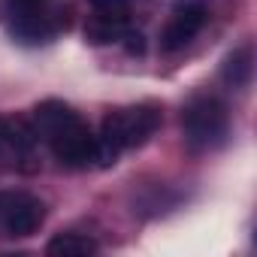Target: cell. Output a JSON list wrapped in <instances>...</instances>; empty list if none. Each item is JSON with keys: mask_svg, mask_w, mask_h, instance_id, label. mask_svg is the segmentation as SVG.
Masks as SVG:
<instances>
[{"mask_svg": "<svg viewBox=\"0 0 257 257\" xmlns=\"http://www.w3.org/2000/svg\"><path fill=\"white\" fill-rule=\"evenodd\" d=\"M34 4H46V0H16V7H34Z\"/></svg>", "mask_w": 257, "mask_h": 257, "instance_id": "13", "label": "cell"}, {"mask_svg": "<svg viewBox=\"0 0 257 257\" xmlns=\"http://www.w3.org/2000/svg\"><path fill=\"white\" fill-rule=\"evenodd\" d=\"M37 131L34 124L16 115H0V149L13 158H31L37 149Z\"/></svg>", "mask_w": 257, "mask_h": 257, "instance_id": "7", "label": "cell"}, {"mask_svg": "<svg viewBox=\"0 0 257 257\" xmlns=\"http://www.w3.org/2000/svg\"><path fill=\"white\" fill-rule=\"evenodd\" d=\"M161 121H164V112L158 103H137V106L112 109L100 124V134L94 137V167L97 170L115 167L127 149L146 146L161 127Z\"/></svg>", "mask_w": 257, "mask_h": 257, "instance_id": "2", "label": "cell"}, {"mask_svg": "<svg viewBox=\"0 0 257 257\" xmlns=\"http://www.w3.org/2000/svg\"><path fill=\"white\" fill-rule=\"evenodd\" d=\"M61 31V22L58 16L46 13L43 4H34V7H19L16 16H13V25H10V34L25 43V46H43L49 40H55Z\"/></svg>", "mask_w": 257, "mask_h": 257, "instance_id": "6", "label": "cell"}, {"mask_svg": "<svg viewBox=\"0 0 257 257\" xmlns=\"http://www.w3.org/2000/svg\"><path fill=\"white\" fill-rule=\"evenodd\" d=\"M49 257H88L97 254V242L85 233H58L46 245Z\"/></svg>", "mask_w": 257, "mask_h": 257, "instance_id": "10", "label": "cell"}, {"mask_svg": "<svg viewBox=\"0 0 257 257\" xmlns=\"http://www.w3.org/2000/svg\"><path fill=\"white\" fill-rule=\"evenodd\" d=\"M131 31V25H127V13L121 16H112V13H97L88 28H85V37L88 43L94 46H106V43H121V37Z\"/></svg>", "mask_w": 257, "mask_h": 257, "instance_id": "9", "label": "cell"}, {"mask_svg": "<svg viewBox=\"0 0 257 257\" xmlns=\"http://www.w3.org/2000/svg\"><path fill=\"white\" fill-rule=\"evenodd\" d=\"M121 43L127 46V52H131V55H143V52H146V40H143V34L134 31V28L121 37Z\"/></svg>", "mask_w": 257, "mask_h": 257, "instance_id": "12", "label": "cell"}, {"mask_svg": "<svg viewBox=\"0 0 257 257\" xmlns=\"http://www.w3.org/2000/svg\"><path fill=\"white\" fill-rule=\"evenodd\" d=\"M46 221V203L28 191L0 194V227L7 236H31Z\"/></svg>", "mask_w": 257, "mask_h": 257, "instance_id": "4", "label": "cell"}, {"mask_svg": "<svg viewBox=\"0 0 257 257\" xmlns=\"http://www.w3.org/2000/svg\"><path fill=\"white\" fill-rule=\"evenodd\" d=\"M34 131L37 140H43L52 155L61 161V167L70 170H88L94 167V134L82 115L67 106L64 100H43L34 106Z\"/></svg>", "mask_w": 257, "mask_h": 257, "instance_id": "1", "label": "cell"}, {"mask_svg": "<svg viewBox=\"0 0 257 257\" xmlns=\"http://www.w3.org/2000/svg\"><path fill=\"white\" fill-rule=\"evenodd\" d=\"M206 4L203 0H179L173 7V16L161 34V49L164 52H179L185 49L206 25Z\"/></svg>", "mask_w": 257, "mask_h": 257, "instance_id": "5", "label": "cell"}, {"mask_svg": "<svg viewBox=\"0 0 257 257\" xmlns=\"http://www.w3.org/2000/svg\"><path fill=\"white\" fill-rule=\"evenodd\" d=\"M88 4L94 7V13H112V16H121L131 10L134 0H88Z\"/></svg>", "mask_w": 257, "mask_h": 257, "instance_id": "11", "label": "cell"}, {"mask_svg": "<svg viewBox=\"0 0 257 257\" xmlns=\"http://www.w3.org/2000/svg\"><path fill=\"white\" fill-rule=\"evenodd\" d=\"M221 79L230 85V88H248L251 79H254V46L251 43H242L236 46L224 64H221Z\"/></svg>", "mask_w": 257, "mask_h": 257, "instance_id": "8", "label": "cell"}, {"mask_svg": "<svg viewBox=\"0 0 257 257\" xmlns=\"http://www.w3.org/2000/svg\"><path fill=\"white\" fill-rule=\"evenodd\" d=\"M182 134H185V146L194 155H203V152H212V149L224 146V140L230 134L227 106L212 94L194 97L182 112Z\"/></svg>", "mask_w": 257, "mask_h": 257, "instance_id": "3", "label": "cell"}]
</instances>
